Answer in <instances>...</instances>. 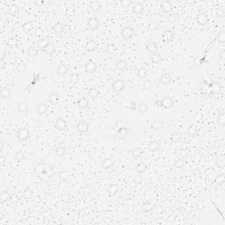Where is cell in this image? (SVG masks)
<instances>
[{"label":"cell","mask_w":225,"mask_h":225,"mask_svg":"<svg viewBox=\"0 0 225 225\" xmlns=\"http://www.w3.org/2000/svg\"><path fill=\"white\" fill-rule=\"evenodd\" d=\"M53 170H54L53 165L46 162H41L36 164V165L33 168V172L38 178H42L45 177V175L50 174L53 172Z\"/></svg>","instance_id":"1"},{"label":"cell","mask_w":225,"mask_h":225,"mask_svg":"<svg viewBox=\"0 0 225 225\" xmlns=\"http://www.w3.org/2000/svg\"><path fill=\"white\" fill-rule=\"evenodd\" d=\"M157 103H159V106L166 110L172 109L174 106V100L171 96H164L159 101H157Z\"/></svg>","instance_id":"2"},{"label":"cell","mask_w":225,"mask_h":225,"mask_svg":"<svg viewBox=\"0 0 225 225\" xmlns=\"http://www.w3.org/2000/svg\"><path fill=\"white\" fill-rule=\"evenodd\" d=\"M135 32L134 28L131 27V26H129V25L124 26L122 29V31H121V36L125 41L131 40L135 36Z\"/></svg>","instance_id":"3"},{"label":"cell","mask_w":225,"mask_h":225,"mask_svg":"<svg viewBox=\"0 0 225 225\" xmlns=\"http://www.w3.org/2000/svg\"><path fill=\"white\" fill-rule=\"evenodd\" d=\"M125 87L126 84L122 79H115L111 84V88H112L113 92H116V93L122 92L125 89Z\"/></svg>","instance_id":"4"},{"label":"cell","mask_w":225,"mask_h":225,"mask_svg":"<svg viewBox=\"0 0 225 225\" xmlns=\"http://www.w3.org/2000/svg\"><path fill=\"white\" fill-rule=\"evenodd\" d=\"M17 137L20 141L24 142L30 138V131L26 127H21L17 131Z\"/></svg>","instance_id":"5"},{"label":"cell","mask_w":225,"mask_h":225,"mask_svg":"<svg viewBox=\"0 0 225 225\" xmlns=\"http://www.w3.org/2000/svg\"><path fill=\"white\" fill-rule=\"evenodd\" d=\"M76 129L77 130V132H79L81 134H85L90 129V123L87 121H84V120L80 121L76 125Z\"/></svg>","instance_id":"6"},{"label":"cell","mask_w":225,"mask_h":225,"mask_svg":"<svg viewBox=\"0 0 225 225\" xmlns=\"http://www.w3.org/2000/svg\"><path fill=\"white\" fill-rule=\"evenodd\" d=\"M209 17L206 12H199L195 16V21L200 25H206L208 23Z\"/></svg>","instance_id":"7"},{"label":"cell","mask_w":225,"mask_h":225,"mask_svg":"<svg viewBox=\"0 0 225 225\" xmlns=\"http://www.w3.org/2000/svg\"><path fill=\"white\" fill-rule=\"evenodd\" d=\"M86 25H87V28H88L89 30L95 31V30H98L99 27H100V21H99V20H98L97 18L92 17V18H89V19H88Z\"/></svg>","instance_id":"8"},{"label":"cell","mask_w":225,"mask_h":225,"mask_svg":"<svg viewBox=\"0 0 225 225\" xmlns=\"http://www.w3.org/2000/svg\"><path fill=\"white\" fill-rule=\"evenodd\" d=\"M98 69V66H97V63L92 61V60H89L85 64H84V70L87 73H90V74H92L94 72H96Z\"/></svg>","instance_id":"9"},{"label":"cell","mask_w":225,"mask_h":225,"mask_svg":"<svg viewBox=\"0 0 225 225\" xmlns=\"http://www.w3.org/2000/svg\"><path fill=\"white\" fill-rule=\"evenodd\" d=\"M114 166V160L111 157H105L101 161V167L104 170H110Z\"/></svg>","instance_id":"10"},{"label":"cell","mask_w":225,"mask_h":225,"mask_svg":"<svg viewBox=\"0 0 225 225\" xmlns=\"http://www.w3.org/2000/svg\"><path fill=\"white\" fill-rule=\"evenodd\" d=\"M106 192H107L109 197H114V196L117 195L118 193L120 192V186L117 184H115V183H112L107 187Z\"/></svg>","instance_id":"11"},{"label":"cell","mask_w":225,"mask_h":225,"mask_svg":"<svg viewBox=\"0 0 225 225\" xmlns=\"http://www.w3.org/2000/svg\"><path fill=\"white\" fill-rule=\"evenodd\" d=\"M174 37V32L171 29H166L162 33V40L165 42H172Z\"/></svg>","instance_id":"12"},{"label":"cell","mask_w":225,"mask_h":225,"mask_svg":"<svg viewBox=\"0 0 225 225\" xmlns=\"http://www.w3.org/2000/svg\"><path fill=\"white\" fill-rule=\"evenodd\" d=\"M161 10L165 13H171L173 10V3L169 0H165L161 4Z\"/></svg>","instance_id":"13"},{"label":"cell","mask_w":225,"mask_h":225,"mask_svg":"<svg viewBox=\"0 0 225 225\" xmlns=\"http://www.w3.org/2000/svg\"><path fill=\"white\" fill-rule=\"evenodd\" d=\"M145 48H146L147 51H148L150 54H151L152 55H157V53H158V46L157 45V43H155V42H149L146 44Z\"/></svg>","instance_id":"14"},{"label":"cell","mask_w":225,"mask_h":225,"mask_svg":"<svg viewBox=\"0 0 225 225\" xmlns=\"http://www.w3.org/2000/svg\"><path fill=\"white\" fill-rule=\"evenodd\" d=\"M172 81V76L169 72H165L159 77V83L162 85H168Z\"/></svg>","instance_id":"15"},{"label":"cell","mask_w":225,"mask_h":225,"mask_svg":"<svg viewBox=\"0 0 225 225\" xmlns=\"http://www.w3.org/2000/svg\"><path fill=\"white\" fill-rule=\"evenodd\" d=\"M67 126H68L67 122L63 118H57V120L55 121V127L59 131H63V130L66 129Z\"/></svg>","instance_id":"16"},{"label":"cell","mask_w":225,"mask_h":225,"mask_svg":"<svg viewBox=\"0 0 225 225\" xmlns=\"http://www.w3.org/2000/svg\"><path fill=\"white\" fill-rule=\"evenodd\" d=\"M198 131H199V128H198L197 125H195V124H191V125H189V127H188L187 129H186V134H187L188 136L194 138V137H195V136L197 135Z\"/></svg>","instance_id":"17"},{"label":"cell","mask_w":225,"mask_h":225,"mask_svg":"<svg viewBox=\"0 0 225 225\" xmlns=\"http://www.w3.org/2000/svg\"><path fill=\"white\" fill-rule=\"evenodd\" d=\"M129 130L130 127H127V126H122L121 127H119L116 131V134L118 136H120L121 138H126L127 136V135L129 134Z\"/></svg>","instance_id":"18"},{"label":"cell","mask_w":225,"mask_h":225,"mask_svg":"<svg viewBox=\"0 0 225 225\" xmlns=\"http://www.w3.org/2000/svg\"><path fill=\"white\" fill-rule=\"evenodd\" d=\"M87 93H88V97H89L90 99L95 100V99H97V98L100 96V89L97 88V87H94V86H93V87H91V88L88 90Z\"/></svg>","instance_id":"19"},{"label":"cell","mask_w":225,"mask_h":225,"mask_svg":"<svg viewBox=\"0 0 225 225\" xmlns=\"http://www.w3.org/2000/svg\"><path fill=\"white\" fill-rule=\"evenodd\" d=\"M48 110H49V106H48V104L42 102V103H39V104L37 105L36 111H37L38 114L43 115V114H45L48 112Z\"/></svg>","instance_id":"20"},{"label":"cell","mask_w":225,"mask_h":225,"mask_svg":"<svg viewBox=\"0 0 225 225\" xmlns=\"http://www.w3.org/2000/svg\"><path fill=\"white\" fill-rule=\"evenodd\" d=\"M60 100V95H59V92H51L48 98V101L50 102V104L52 105H56L58 104Z\"/></svg>","instance_id":"21"},{"label":"cell","mask_w":225,"mask_h":225,"mask_svg":"<svg viewBox=\"0 0 225 225\" xmlns=\"http://www.w3.org/2000/svg\"><path fill=\"white\" fill-rule=\"evenodd\" d=\"M143 10H144V7H143V4H141V3H139V2L134 4V5H133V7H132L133 12H134L135 14H136V15H141V14H143Z\"/></svg>","instance_id":"22"},{"label":"cell","mask_w":225,"mask_h":225,"mask_svg":"<svg viewBox=\"0 0 225 225\" xmlns=\"http://www.w3.org/2000/svg\"><path fill=\"white\" fill-rule=\"evenodd\" d=\"M56 74L59 76H65L68 73V67L65 63H60L56 68Z\"/></svg>","instance_id":"23"},{"label":"cell","mask_w":225,"mask_h":225,"mask_svg":"<svg viewBox=\"0 0 225 225\" xmlns=\"http://www.w3.org/2000/svg\"><path fill=\"white\" fill-rule=\"evenodd\" d=\"M97 47H98V43L94 40H90L85 44V50L87 52H92V51L96 50Z\"/></svg>","instance_id":"24"},{"label":"cell","mask_w":225,"mask_h":225,"mask_svg":"<svg viewBox=\"0 0 225 225\" xmlns=\"http://www.w3.org/2000/svg\"><path fill=\"white\" fill-rule=\"evenodd\" d=\"M148 149L151 152H156L160 150V143L157 140L150 141V143L148 144Z\"/></svg>","instance_id":"25"},{"label":"cell","mask_w":225,"mask_h":225,"mask_svg":"<svg viewBox=\"0 0 225 225\" xmlns=\"http://www.w3.org/2000/svg\"><path fill=\"white\" fill-rule=\"evenodd\" d=\"M76 106L80 109H86L89 106V100L85 97H82L78 100L77 103H76Z\"/></svg>","instance_id":"26"},{"label":"cell","mask_w":225,"mask_h":225,"mask_svg":"<svg viewBox=\"0 0 225 225\" xmlns=\"http://www.w3.org/2000/svg\"><path fill=\"white\" fill-rule=\"evenodd\" d=\"M141 209H142V212L144 213V214L150 213L154 209V205L151 202H143V205H142Z\"/></svg>","instance_id":"27"},{"label":"cell","mask_w":225,"mask_h":225,"mask_svg":"<svg viewBox=\"0 0 225 225\" xmlns=\"http://www.w3.org/2000/svg\"><path fill=\"white\" fill-rule=\"evenodd\" d=\"M12 96V90L7 86H4L1 90V97L4 100H9Z\"/></svg>","instance_id":"28"},{"label":"cell","mask_w":225,"mask_h":225,"mask_svg":"<svg viewBox=\"0 0 225 225\" xmlns=\"http://www.w3.org/2000/svg\"><path fill=\"white\" fill-rule=\"evenodd\" d=\"M8 13L12 16H17L20 14V7L16 4H12L8 8Z\"/></svg>","instance_id":"29"},{"label":"cell","mask_w":225,"mask_h":225,"mask_svg":"<svg viewBox=\"0 0 225 225\" xmlns=\"http://www.w3.org/2000/svg\"><path fill=\"white\" fill-rule=\"evenodd\" d=\"M149 109V106L147 103L145 102H141L137 105V107H136V110L138 113L140 114H145Z\"/></svg>","instance_id":"30"},{"label":"cell","mask_w":225,"mask_h":225,"mask_svg":"<svg viewBox=\"0 0 225 225\" xmlns=\"http://www.w3.org/2000/svg\"><path fill=\"white\" fill-rule=\"evenodd\" d=\"M127 67V63L124 59H121L115 63V68L118 71H124Z\"/></svg>","instance_id":"31"},{"label":"cell","mask_w":225,"mask_h":225,"mask_svg":"<svg viewBox=\"0 0 225 225\" xmlns=\"http://www.w3.org/2000/svg\"><path fill=\"white\" fill-rule=\"evenodd\" d=\"M183 138V135H182V133L179 132V131H176V132H173L171 135V140L173 142V143H179Z\"/></svg>","instance_id":"32"},{"label":"cell","mask_w":225,"mask_h":225,"mask_svg":"<svg viewBox=\"0 0 225 225\" xmlns=\"http://www.w3.org/2000/svg\"><path fill=\"white\" fill-rule=\"evenodd\" d=\"M100 8H101V3L99 1H92L90 3V9L92 12H97L100 11Z\"/></svg>","instance_id":"33"},{"label":"cell","mask_w":225,"mask_h":225,"mask_svg":"<svg viewBox=\"0 0 225 225\" xmlns=\"http://www.w3.org/2000/svg\"><path fill=\"white\" fill-rule=\"evenodd\" d=\"M143 154H144V150L140 149V148H134L133 150H131V155L135 159L139 158Z\"/></svg>","instance_id":"34"},{"label":"cell","mask_w":225,"mask_h":225,"mask_svg":"<svg viewBox=\"0 0 225 225\" xmlns=\"http://www.w3.org/2000/svg\"><path fill=\"white\" fill-rule=\"evenodd\" d=\"M28 108H29L28 103H26L25 101H21V102H20V103L18 104V111H19L20 113H22V114H23V113L27 112Z\"/></svg>","instance_id":"35"},{"label":"cell","mask_w":225,"mask_h":225,"mask_svg":"<svg viewBox=\"0 0 225 225\" xmlns=\"http://www.w3.org/2000/svg\"><path fill=\"white\" fill-rule=\"evenodd\" d=\"M0 199H1V200L3 202H7V201H9V200L12 199V196H11V194H10V193L8 191L4 190L0 194Z\"/></svg>","instance_id":"36"},{"label":"cell","mask_w":225,"mask_h":225,"mask_svg":"<svg viewBox=\"0 0 225 225\" xmlns=\"http://www.w3.org/2000/svg\"><path fill=\"white\" fill-rule=\"evenodd\" d=\"M55 46L53 44V43H51L50 42L46 47H45V49H44V52L47 54V55H52L55 52Z\"/></svg>","instance_id":"37"},{"label":"cell","mask_w":225,"mask_h":225,"mask_svg":"<svg viewBox=\"0 0 225 225\" xmlns=\"http://www.w3.org/2000/svg\"><path fill=\"white\" fill-rule=\"evenodd\" d=\"M54 31L56 33H63L64 32V29H65V26L62 23V22H57L55 25H54Z\"/></svg>","instance_id":"38"},{"label":"cell","mask_w":225,"mask_h":225,"mask_svg":"<svg viewBox=\"0 0 225 225\" xmlns=\"http://www.w3.org/2000/svg\"><path fill=\"white\" fill-rule=\"evenodd\" d=\"M7 45L11 49H17L19 46V41L16 38H10L7 42Z\"/></svg>","instance_id":"39"},{"label":"cell","mask_w":225,"mask_h":225,"mask_svg":"<svg viewBox=\"0 0 225 225\" xmlns=\"http://www.w3.org/2000/svg\"><path fill=\"white\" fill-rule=\"evenodd\" d=\"M50 43V42L46 39V38H41V39H39L38 40V42H37V46H38V48L39 49H41V50H44L45 49V47L48 45Z\"/></svg>","instance_id":"40"},{"label":"cell","mask_w":225,"mask_h":225,"mask_svg":"<svg viewBox=\"0 0 225 225\" xmlns=\"http://www.w3.org/2000/svg\"><path fill=\"white\" fill-rule=\"evenodd\" d=\"M55 155L56 157H63V156H65L66 154V148L64 146H58L56 149H55Z\"/></svg>","instance_id":"41"},{"label":"cell","mask_w":225,"mask_h":225,"mask_svg":"<svg viewBox=\"0 0 225 225\" xmlns=\"http://www.w3.org/2000/svg\"><path fill=\"white\" fill-rule=\"evenodd\" d=\"M22 29L25 33H30L33 29V24L32 21H26L22 25Z\"/></svg>","instance_id":"42"},{"label":"cell","mask_w":225,"mask_h":225,"mask_svg":"<svg viewBox=\"0 0 225 225\" xmlns=\"http://www.w3.org/2000/svg\"><path fill=\"white\" fill-rule=\"evenodd\" d=\"M135 169L139 173H143L148 170V165L145 163H140L136 165Z\"/></svg>","instance_id":"43"},{"label":"cell","mask_w":225,"mask_h":225,"mask_svg":"<svg viewBox=\"0 0 225 225\" xmlns=\"http://www.w3.org/2000/svg\"><path fill=\"white\" fill-rule=\"evenodd\" d=\"M16 70L19 73H23L26 71V64L24 62H20L16 65Z\"/></svg>","instance_id":"44"},{"label":"cell","mask_w":225,"mask_h":225,"mask_svg":"<svg viewBox=\"0 0 225 225\" xmlns=\"http://www.w3.org/2000/svg\"><path fill=\"white\" fill-rule=\"evenodd\" d=\"M136 75L139 78H145L147 77V75H148V72H147V70L143 67L140 68L137 70V72H136Z\"/></svg>","instance_id":"45"},{"label":"cell","mask_w":225,"mask_h":225,"mask_svg":"<svg viewBox=\"0 0 225 225\" xmlns=\"http://www.w3.org/2000/svg\"><path fill=\"white\" fill-rule=\"evenodd\" d=\"M24 159H25V154H24V152H22V151H18V152H16V154L14 155V160L17 161L18 163L22 162Z\"/></svg>","instance_id":"46"},{"label":"cell","mask_w":225,"mask_h":225,"mask_svg":"<svg viewBox=\"0 0 225 225\" xmlns=\"http://www.w3.org/2000/svg\"><path fill=\"white\" fill-rule=\"evenodd\" d=\"M216 41L221 43V44H224L225 42V31H221L218 33L217 36H216Z\"/></svg>","instance_id":"47"},{"label":"cell","mask_w":225,"mask_h":225,"mask_svg":"<svg viewBox=\"0 0 225 225\" xmlns=\"http://www.w3.org/2000/svg\"><path fill=\"white\" fill-rule=\"evenodd\" d=\"M164 126V122L162 121H155L150 127L152 129H155V130H157V129H160L161 127H163Z\"/></svg>","instance_id":"48"},{"label":"cell","mask_w":225,"mask_h":225,"mask_svg":"<svg viewBox=\"0 0 225 225\" xmlns=\"http://www.w3.org/2000/svg\"><path fill=\"white\" fill-rule=\"evenodd\" d=\"M142 86H143V89H144V90H150V88L153 86V83H152V81L150 80V79H145V80L143 82Z\"/></svg>","instance_id":"49"},{"label":"cell","mask_w":225,"mask_h":225,"mask_svg":"<svg viewBox=\"0 0 225 225\" xmlns=\"http://www.w3.org/2000/svg\"><path fill=\"white\" fill-rule=\"evenodd\" d=\"M58 178L60 180H63V181H65L67 180V178H69V173L67 171H61L58 173Z\"/></svg>","instance_id":"50"},{"label":"cell","mask_w":225,"mask_h":225,"mask_svg":"<svg viewBox=\"0 0 225 225\" xmlns=\"http://www.w3.org/2000/svg\"><path fill=\"white\" fill-rule=\"evenodd\" d=\"M27 54H28L29 56L34 57V56H36L37 54H38V49L35 48V47H30V48L28 49V50H27Z\"/></svg>","instance_id":"51"},{"label":"cell","mask_w":225,"mask_h":225,"mask_svg":"<svg viewBox=\"0 0 225 225\" xmlns=\"http://www.w3.org/2000/svg\"><path fill=\"white\" fill-rule=\"evenodd\" d=\"M218 124L221 126L222 127H224L225 126V114L224 113H221L218 115Z\"/></svg>","instance_id":"52"},{"label":"cell","mask_w":225,"mask_h":225,"mask_svg":"<svg viewBox=\"0 0 225 225\" xmlns=\"http://www.w3.org/2000/svg\"><path fill=\"white\" fill-rule=\"evenodd\" d=\"M120 4H121V6L123 7V8H128V7H130V5L132 4V2H131L130 0H122V1L120 2Z\"/></svg>","instance_id":"53"},{"label":"cell","mask_w":225,"mask_h":225,"mask_svg":"<svg viewBox=\"0 0 225 225\" xmlns=\"http://www.w3.org/2000/svg\"><path fill=\"white\" fill-rule=\"evenodd\" d=\"M216 183H217L218 185H223V184H224V183L225 182L224 174H219V175H218V177L216 178Z\"/></svg>","instance_id":"54"},{"label":"cell","mask_w":225,"mask_h":225,"mask_svg":"<svg viewBox=\"0 0 225 225\" xmlns=\"http://www.w3.org/2000/svg\"><path fill=\"white\" fill-rule=\"evenodd\" d=\"M35 34H36L38 37H40V39L42 38V35H43V29H42V27L36 28V29H35Z\"/></svg>","instance_id":"55"},{"label":"cell","mask_w":225,"mask_h":225,"mask_svg":"<svg viewBox=\"0 0 225 225\" xmlns=\"http://www.w3.org/2000/svg\"><path fill=\"white\" fill-rule=\"evenodd\" d=\"M183 165H184V162L182 160H180V159L177 160L175 162V164H174V166H175L176 168H181V167H183Z\"/></svg>","instance_id":"56"},{"label":"cell","mask_w":225,"mask_h":225,"mask_svg":"<svg viewBox=\"0 0 225 225\" xmlns=\"http://www.w3.org/2000/svg\"><path fill=\"white\" fill-rule=\"evenodd\" d=\"M33 196V192L30 189H26L25 191V198H30Z\"/></svg>","instance_id":"57"},{"label":"cell","mask_w":225,"mask_h":225,"mask_svg":"<svg viewBox=\"0 0 225 225\" xmlns=\"http://www.w3.org/2000/svg\"><path fill=\"white\" fill-rule=\"evenodd\" d=\"M136 107H137V104H136V102L135 101H131V106L129 107L131 110H136Z\"/></svg>","instance_id":"58"},{"label":"cell","mask_w":225,"mask_h":225,"mask_svg":"<svg viewBox=\"0 0 225 225\" xmlns=\"http://www.w3.org/2000/svg\"><path fill=\"white\" fill-rule=\"evenodd\" d=\"M33 4H34L35 5H37V6L41 7V6H42V4H44V1H42V0H41V1L35 0V1H33Z\"/></svg>","instance_id":"59"},{"label":"cell","mask_w":225,"mask_h":225,"mask_svg":"<svg viewBox=\"0 0 225 225\" xmlns=\"http://www.w3.org/2000/svg\"><path fill=\"white\" fill-rule=\"evenodd\" d=\"M220 60H222V61L225 60V50H222V52L220 54Z\"/></svg>","instance_id":"60"},{"label":"cell","mask_w":225,"mask_h":225,"mask_svg":"<svg viewBox=\"0 0 225 225\" xmlns=\"http://www.w3.org/2000/svg\"><path fill=\"white\" fill-rule=\"evenodd\" d=\"M4 142L1 141V142H0V150H1V152L4 150Z\"/></svg>","instance_id":"61"}]
</instances>
